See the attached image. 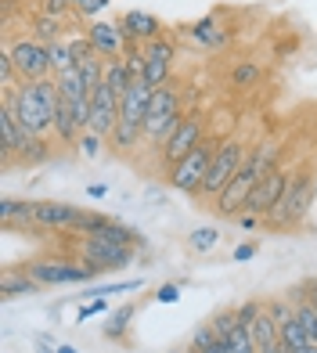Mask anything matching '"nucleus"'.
I'll list each match as a JSON object with an SVG mask.
<instances>
[{
	"label": "nucleus",
	"instance_id": "obj_36",
	"mask_svg": "<svg viewBox=\"0 0 317 353\" xmlns=\"http://www.w3.org/2000/svg\"><path fill=\"white\" fill-rule=\"evenodd\" d=\"M238 325H242V321H238V310H234V307L220 310V314L213 317V328H216V335H220V339H227V335H231Z\"/></svg>",
	"mask_w": 317,
	"mask_h": 353
},
{
	"label": "nucleus",
	"instance_id": "obj_46",
	"mask_svg": "<svg viewBox=\"0 0 317 353\" xmlns=\"http://www.w3.org/2000/svg\"><path fill=\"white\" fill-rule=\"evenodd\" d=\"M299 296H303V299L310 303V307L317 310V278H310V281H307L303 288H299Z\"/></svg>",
	"mask_w": 317,
	"mask_h": 353
},
{
	"label": "nucleus",
	"instance_id": "obj_21",
	"mask_svg": "<svg viewBox=\"0 0 317 353\" xmlns=\"http://www.w3.org/2000/svg\"><path fill=\"white\" fill-rule=\"evenodd\" d=\"M0 292H4V299L33 296V292H40V281H37V278H29V274H25V267H22V270H8L4 281H0Z\"/></svg>",
	"mask_w": 317,
	"mask_h": 353
},
{
	"label": "nucleus",
	"instance_id": "obj_3",
	"mask_svg": "<svg viewBox=\"0 0 317 353\" xmlns=\"http://www.w3.org/2000/svg\"><path fill=\"white\" fill-rule=\"evenodd\" d=\"M11 108H14V119L25 134H51L54 130V105H47L33 83H22L11 90Z\"/></svg>",
	"mask_w": 317,
	"mask_h": 353
},
{
	"label": "nucleus",
	"instance_id": "obj_9",
	"mask_svg": "<svg viewBox=\"0 0 317 353\" xmlns=\"http://www.w3.org/2000/svg\"><path fill=\"white\" fill-rule=\"evenodd\" d=\"M8 51L14 58V65H19L22 83H37V79H47L54 72L51 69V47L40 40H14Z\"/></svg>",
	"mask_w": 317,
	"mask_h": 353
},
{
	"label": "nucleus",
	"instance_id": "obj_37",
	"mask_svg": "<svg viewBox=\"0 0 317 353\" xmlns=\"http://www.w3.org/2000/svg\"><path fill=\"white\" fill-rule=\"evenodd\" d=\"M234 310H238V321H242V325L249 328L252 321H256V317L267 310V299H245L242 307H234Z\"/></svg>",
	"mask_w": 317,
	"mask_h": 353
},
{
	"label": "nucleus",
	"instance_id": "obj_41",
	"mask_svg": "<svg viewBox=\"0 0 317 353\" xmlns=\"http://www.w3.org/2000/svg\"><path fill=\"white\" fill-rule=\"evenodd\" d=\"M101 141H105V137H98V134L87 130L83 137H79V152H83L87 159H98V155H101Z\"/></svg>",
	"mask_w": 317,
	"mask_h": 353
},
{
	"label": "nucleus",
	"instance_id": "obj_43",
	"mask_svg": "<svg viewBox=\"0 0 317 353\" xmlns=\"http://www.w3.org/2000/svg\"><path fill=\"white\" fill-rule=\"evenodd\" d=\"M155 299H158V303H177V299H181V285H170V281H166V285L155 292Z\"/></svg>",
	"mask_w": 317,
	"mask_h": 353
},
{
	"label": "nucleus",
	"instance_id": "obj_14",
	"mask_svg": "<svg viewBox=\"0 0 317 353\" xmlns=\"http://www.w3.org/2000/svg\"><path fill=\"white\" fill-rule=\"evenodd\" d=\"M148 105H152V87L145 79H134L126 94L119 98V123H130L145 130V116H148Z\"/></svg>",
	"mask_w": 317,
	"mask_h": 353
},
{
	"label": "nucleus",
	"instance_id": "obj_17",
	"mask_svg": "<svg viewBox=\"0 0 317 353\" xmlns=\"http://www.w3.org/2000/svg\"><path fill=\"white\" fill-rule=\"evenodd\" d=\"M87 40L94 43V51H98L105 61L126 51V37H123L119 22H90V29H87Z\"/></svg>",
	"mask_w": 317,
	"mask_h": 353
},
{
	"label": "nucleus",
	"instance_id": "obj_10",
	"mask_svg": "<svg viewBox=\"0 0 317 353\" xmlns=\"http://www.w3.org/2000/svg\"><path fill=\"white\" fill-rule=\"evenodd\" d=\"M205 119H202V112H184V119L181 126L173 130V137L166 141V148H163V159H166V166H177L184 155H192L198 144L205 141Z\"/></svg>",
	"mask_w": 317,
	"mask_h": 353
},
{
	"label": "nucleus",
	"instance_id": "obj_23",
	"mask_svg": "<svg viewBox=\"0 0 317 353\" xmlns=\"http://www.w3.org/2000/svg\"><path fill=\"white\" fill-rule=\"evenodd\" d=\"M105 83L112 87L119 98L126 94V87L134 83V72H130V65H126V58H123V54H116V58H108V61H105Z\"/></svg>",
	"mask_w": 317,
	"mask_h": 353
},
{
	"label": "nucleus",
	"instance_id": "obj_5",
	"mask_svg": "<svg viewBox=\"0 0 317 353\" xmlns=\"http://www.w3.org/2000/svg\"><path fill=\"white\" fill-rule=\"evenodd\" d=\"M216 148H220V141H202L192 155H184L177 166H170V188L181 191V195H198Z\"/></svg>",
	"mask_w": 317,
	"mask_h": 353
},
{
	"label": "nucleus",
	"instance_id": "obj_53",
	"mask_svg": "<svg viewBox=\"0 0 317 353\" xmlns=\"http://www.w3.org/2000/svg\"><path fill=\"white\" fill-rule=\"evenodd\" d=\"M79 4H83V0H72V8H79Z\"/></svg>",
	"mask_w": 317,
	"mask_h": 353
},
{
	"label": "nucleus",
	"instance_id": "obj_33",
	"mask_svg": "<svg viewBox=\"0 0 317 353\" xmlns=\"http://www.w3.org/2000/svg\"><path fill=\"white\" fill-rule=\"evenodd\" d=\"M216 242H220V231L216 228H198V231H192V238H187V245H192L195 252H209Z\"/></svg>",
	"mask_w": 317,
	"mask_h": 353
},
{
	"label": "nucleus",
	"instance_id": "obj_11",
	"mask_svg": "<svg viewBox=\"0 0 317 353\" xmlns=\"http://www.w3.org/2000/svg\"><path fill=\"white\" fill-rule=\"evenodd\" d=\"M116 123H119V94L108 83L94 87L90 90V126L87 130L98 134V137H112Z\"/></svg>",
	"mask_w": 317,
	"mask_h": 353
},
{
	"label": "nucleus",
	"instance_id": "obj_19",
	"mask_svg": "<svg viewBox=\"0 0 317 353\" xmlns=\"http://www.w3.org/2000/svg\"><path fill=\"white\" fill-rule=\"evenodd\" d=\"M19 163L22 166H40V163H47L51 159V141H47L43 134H25L22 130V141H19Z\"/></svg>",
	"mask_w": 317,
	"mask_h": 353
},
{
	"label": "nucleus",
	"instance_id": "obj_18",
	"mask_svg": "<svg viewBox=\"0 0 317 353\" xmlns=\"http://www.w3.org/2000/svg\"><path fill=\"white\" fill-rule=\"evenodd\" d=\"M83 134H87V130L79 126L76 112H72V101L61 98L58 108H54V137H58L61 144H79V137H83Z\"/></svg>",
	"mask_w": 317,
	"mask_h": 353
},
{
	"label": "nucleus",
	"instance_id": "obj_1",
	"mask_svg": "<svg viewBox=\"0 0 317 353\" xmlns=\"http://www.w3.org/2000/svg\"><path fill=\"white\" fill-rule=\"evenodd\" d=\"M184 112H181V94L173 83L166 87H155L152 90V105H148V116H145V141L152 148L163 152L166 141L173 137V130L181 126Z\"/></svg>",
	"mask_w": 317,
	"mask_h": 353
},
{
	"label": "nucleus",
	"instance_id": "obj_2",
	"mask_svg": "<svg viewBox=\"0 0 317 353\" xmlns=\"http://www.w3.org/2000/svg\"><path fill=\"white\" fill-rule=\"evenodd\" d=\"M314 199H317L314 195V176L310 173H292V181H289V188H285L281 202L263 216V223H271V228H289V223H299L307 216Z\"/></svg>",
	"mask_w": 317,
	"mask_h": 353
},
{
	"label": "nucleus",
	"instance_id": "obj_39",
	"mask_svg": "<svg viewBox=\"0 0 317 353\" xmlns=\"http://www.w3.org/2000/svg\"><path fill=\"white\" fill-rule=\"evenodd\" d=\"M267 314H271L278 325H285V321H292V317H296V307H289L285 299H267Z\"/></svg>",
	"mask_w": 317,
	"mask_h": 353
},
{
	"label": "nucleus",
	"instance_id": "obj_32",
	"mask_svg": "<svg viewBox=\"0 0 317 353\" xmlns=\"http://www.w3.org/2000/svg\"><path fill=\"white\" fill-rule=\"evenodd\" d=\"M47 47H51V69H54V72H61V69H72V65H76L69 40H58V43H47Z\"/></svg>",
	"mask_w": 317,
	"mask_h": 353
},
{
	"label": "nucleus",
	"instance_id": "obj_16",
	"mask_svg": "<svg viewBox=\"0 0 317 353\" xmlns=\"http://www.w3.org/2000/svg\"><path fill=\"white\" fill-rule=\"evenodd\" d=\"M119 29H123L126 43H148L155 37H163V22L152 11H126L119 19Z\"/></svg>",
	"mask_w": 317,
	"mask_h": 353
},
{
	"label": "nucleus",
	"instance_id": "obj_34",
	"mask_svg": "<svg viewBox=\"0 0 317 353\" xmlns=\"http://www.w3.org/2000/svg\"><path fill=\"white\" fill-rule=\"evenodd\" d=\"M227 343H231V353H260L256 343H252V332L245 325H238L231 335H227Z\"/></svg>",
	"mask_w": 317,
	"mask_h": 353
},
{
	"label": "nucleus",
	"instance_id": "obj_54",
	"mask_svg": "<svg viewBox=\"0 0 317 353\" xmlns=\"http://www.w3.org/2000/svg\"><path fill=\"white\" fill-rule=\"evenodd\" d=\"M170 353H184V350H170Z\"/></svg>",
	"mask_w": 317,
	"mask_h": 353
},
{
	"label": "nucleus",
	"instance_id": "obj_27",
	"mask_svg": "<svg viewBox=\"0 0 317 353\" xmlns=\"http://www.w3.org/2000/svg\"><path fill=\"white\" fill-rule=\"evenodd\" d=\"M278 339H281V346L289 350V353H299V350H307L310 346V339H307V332H303V325L292 317V321H285V325H278Z\"/></svg>",
	"mask_w": 317,
	"mask_h": 353
},
{
	"label": "nucleus",
	"instance_id": "obj_4",
	"mask_svg": "<svg viewBox=\"0 0 317 353\" xmlns=\"http://www.w3.org/2000/svg\"><path fill=\"white\" fill-rule=\"evenodd\" d=\"M245 159H249V152H245L242 141H220V148H216V155H213L209 173H205L198 195H202V199H216L220 191L234 181V173L245 166Z\"/></svg>",
	"mask_w": 317,
	"mask_h": 353
},
{
	"label": "nucleus",
	"instance_id": "obj_50",
	"mask_svg": "<svg viewBox=\"0 0 317 353\" xmlns=\"http://www.w3.org/2000/svg\"><path fill=\"white\" fill-rule=\"evenodd\" d=\"M260 353H289V350H285V346H281V339H278L274 346H267V350H260Z\"/></svg>",
	"mask_w": 317,
	"mask_h": 353
},
{
	"label": "nucleus",
	"instance_id": "obj_6",
	"mask_svg": "<svg viewBox=\"0 0 317 353\" xmlns=\"http://www.w3.org/2000/svg\"><path fill=\"white\" fill-rule=\"evenodd\" d=\"M137 245H123V242H108L101 234H87L79 238V260H83L90 270H126L134 263Z\"/></svg>",
	"mask_w": 317,
	"mask_h": 353
},
{
	"label": "nucleus",
	"instance_id": "obj_24",
	"mask_svg": "<svg viewBox=\"0 0 317 353\" xmlns=\"http://www.w3.org/2000/svg\"><path fill=\"white\" fill-rule=\"evenodd\" d=\"M263 79V65L260 61H238V65L227 72V83L234 90H249V87H256Z\"/></svg>",
	"mask_w": 317,
	"mask_h": 353
},
{
	"label": "nucleus",
	"instance_id": "obj_31",
	"mask_svg": "<svg viewBox=\"0 0 317 353\" xmlns=\"http://www.w3.org/2000/svg\"><path fill=\"white\" fill-rule=\"evenodd\" d=\"M296 321H299V325H303L307 339H310V343H317V310L310 307V303H307L303 296L296 299Z\"/></svg>",
	"mask_w": 317,
	"mask_h": 353
},
{
	"label": "nucleus",
	"instance_id": "obj_22",
	"mask_svg": "<svg viewBox=\"0 0 317 353\" xmlns=\"http://www.w3.org/2000/svg\"><path fill=\"white\" fill-rule=\"evenodd\" d=\"M134 314H137V307L134 303H123V307H116L112 314L105 317V339H112V343H119L126 332H130V321H134Z\"/></svg>",
	"mask_w": 317,
	"mask_h": 353
},
{
	"label": "nucleus",
	"instance_id": "obj_30",
	"mask_svg": "<svg viewBox=\"0 0 317 353\" xmlns=\"http://www.w3.org/2000/svg\"><path fill=\"white\" fill-rule=\"evenodd\" d=\"M108 223H112V216L108 213H98V210H83V216H79V223H76V234H101Z\"/></svg>",
	"mask_w": 317,
	"mask_h": 353
},
{
	"label": "nucleus",
	"instance_id": "obj_15",
	"mask_svg": "<svg viewBox=\"0 0 317 353\" xmlns=\"http://www.w3.org/2000/svg\"><path fill=\"white\" fill-rule=\"evenodd\" d=\"M187 40H192L198 51H220V47H227L231 33H227V26L220 22V14H202L198 22L187 26Z\"/></svg>",
	"mask_w": 317,
	"mask_h": 353
},
{
	"label": "nucleus",
	"instance_id": "obj_48",
	"mask_svg": "<svg viewBox=\"0 0 317 353\" xmlns=\"http://www.w3.org/2000/svg\"><path fill=\"white\" fill-rule=\"evenodd\" d=\"M87 195H90V199H105V195H108V188H105V184H90V188H87Z\"/></svg>",
	"mask_w": 317,
	"mask_h": 353
},
{
	"label": "nucleus",
	"instance_id": "obj_29",
	"mask_svg": "<svg viewBox=\"0 0 317 353\" xmlns=\"http://www.w3.org/2000/svg\"><path fill=\"white\" fill-rule=\"evenodd\" d=\"M33 205H37V202L4 199V202H0V216H4V223H14V220H22V223H33Z\"/></svg>",
	"mask_w": 317,
	"mask_h": 353
},
{
	"label": "nucleus",
	"instance_id": "obj_25",
	"mask_svg": "<svg viewBox=\"0 0 317 353\" xmlns=\"http://www.w3.org/2000/svg\"><path fill=\"white\" fill-rule=\"evenodd\" d=\"M249 332H252V343H256V350H267V346L278 343V321L267 314V310H263L256 321H252Z\"/></svg>",
	"mask_w": 317,
	"mask_h": 353
},
{
	"label": "nucleus",
	"instance_id": "obj_47",
	"mask_svg": "<svg viewBox=\"0 0 317 353\" xmlns=\"http://www.w3.org/2000/svg\"><path fill=\"white\" fill-rule=\"evenodd\" d=\"M260 223H263V216H252V213H245V216H242V228H245V231L260 228Z\"/></svg>",
	"mask_w": 317,
	"mask_h": 353
},
{
	"label": "nucleus",
	"instance_id": "obj_45",
	"mask_svg": "<svg viewBox=\"0 0 317 353\" xmlns=\"http://www.w3.org/2000/svg\"><path fill=\"white\" fill-rule=\"evenodd\" d=\"M231 256H234L238 263H245V260H252V256H256V242H242V245H238V249H234Z\"/></svg>",
	"mask_w": 317,
	"mask_h": 353
},
{
	"label": "nucleus",
	"instance_id": "obj_52",
	"mask_svg": "<svg viewBox=\"0 0 317 353\" xmlns=\"http://www.w3.org/2000/svg\"><path fill=\"white\" fill-rule=\"evenodd\" d=\"M299 353H317V343H310L307 350H299Z\"/></svg>",
	"mask_w": 317,
	"mask_h": 353
},
{
	"label": "nucleus",
	"instance_id": "obj_42",
	"mask_svg": "<svg viewBox=\"0 0 317 353\" xmlns=\"http://www.w3.org/2000/svg\"><path fill=\"white\" fill-rule=\"evenodd\" d=\"M72 11V0H43V14H51V19H65Z\"/></svg>",
	"mask_w": 317,
	"mask_h": 353
},
{
	"label": "nucleus",
	"instance_id": "obj_20",
	"mask_svg": "<svg viewBox=\"0 0 317 353\" xmlns=\"http://www.w3.org/2000/svg\"><path fill=\"white\" fill-rule=\"evenodd\" d=\"M54 83H58V90H61V98H65V101H72V105L76 101H90V87H87L83 72H79L76 65L54 72Z\"/></svg>",
	"mask_w": 317,
	"mask_h": 353
},
{
	"label": "nucleus",
	"instance_id": "obj_35",
	"mask_svg": "<svg viewBox=\"0 0 317 353\" xmlns=\"http://www.w3.org/2000/svg\"><path fill=\"white\" fill-rule=\"evenodd\" d=\"M14 79H22V76H19V65H14L11 51L4 47V54H0V87H4V90H14Z\"/></svg>",
	"mask_w": 317,
	"mask_h": 353
},
{
	"label": "nucleus",
	"instance_id": "obj_51",
	"mask_svg": "<svg viewBox=\"0 0 317 353\" xmlns=\"http://www.w3.org/2000/svg\"><path fill=\"white\" fill-rule=\"evenodd\" d=\"M58 353H79V350H76V346H69V343H61V346H58Z\"/></svg>",
	"mask_w": 317,
	"mask_h": 353
},
{
	"label": "nucleus",
	"instance_id": "obj_38",
	"mask_svg": "<svg viewBox=\"0 0 317 353\" xmlns=\"http://www.w3.org/2000/svg\"><path fill=\"white\" fill-rule=\"evenodd\" d=\"M216 328H213V321H205V325H198L195 328V335H192V346H198V350H213L216 346Z\"/></svg>",
	"mask_w": 317,
	"mask_h": 353
},
{
	"label": "nucleus",
	"instance_id": "obj_26",
	"mask_svg": "<svg viewBox=\"0 0 317 353\" xmlns=\"http://www.w3.org/2000/svg\"><path fill=\"white\" fill-rule=\"evenodd\" d=\"M141 137H145V130L141 126H130V123H116V130H112V148L116 152H123V155H130V152H137V144H141Z\"/></svg>",
	"mask_w": 317,
	"mask_h": 353
},
{
	"label": "nucleus",
	"instance_id": "obj_13",
	"mask_svg": "<svg viewBox=\"0 0 317 353\" xmlns=\"http://www.w3.org/2000/svg\"><path fill=\"white\" fill-rule=\"evenodd\" d=\"M83 210L72 202H37L33 205V223L37 228H51V231H76Z\"/></svg>",
	"mask_w": 317,
	"mask_h": 353
},
{
	"label": "nucleus",
	"instance_id": "obj_40",
	"mask_svg": "<svg viewBox=\"0 0 317 353\" xmlns=\"http://www.w3.org/2000/svg\"><path fill=\"white\" fill-rule=\"evenodd\" d=\"M98 314H108V303H105V296H98V299L83 303V307L76 310V321H79V325H83L87 317H98Z\"/></svg>",
	"mask_w": 317,
	"mask_h": 353
},
{
	"label": "nucleus",
	"instance_id": "obj_49",
	"mask_svg": "<svg viewBox=\"0 0 317 353\" xmlns=\"http://www.w3.org/2000/svg\"><path fill=\"white\" fill-rule=\"evenodd\" d=\"M37 353H58V346H51V339H37Z\"/></svg>",
	"mask_w": 317,
	"mask_h": 353
},
{
	"label": "nucleus",
	"instance_id": "obj_8",
	"mask_svg": "<svg viewBox=\"0 0 317 353\" xmlns=\"http://www.w3.org/2000/svg\"><path fill=\"white\" fill-rule=\"evenodd\" d=\"M25 274L37 278L40 285H90L98 270H90L87 263H72V260H33L25 263Z\"/></svg>",
	"mask_w": 317,
	"mask_h": 353
},
{
	"label": "nucleus",
	"instance_id": "obj_44",
	"mask_svg": "<svg viewBox=\"0 0 317 353\" xmlns=\"http://www.w3.org/2000/svg\"><path fill=\"white\" fill-rule=\"evenodd\" d=\"M105 4H112V0H83V4L76 8V14H87V19H90V14H98Z\"/></svg>",
	"mask_w": 317,
	"mask_h": 353
},
{
	"label": "nucleus",
	"instance_id": "obj_7",
	"mask_svg": "<svg viewBox=\"0 0 317 353\" xmlns=\"http://www.w3.org/2000/svg\"><path fill=\"white\" fill-rule=\"evenodd\" d=\"M260 181H263V173L256 170V163H252V159H245V166L234 173V181L213 199L216 216H238V213H245V202H249L252 188H256Z\"/></svg>",
	"mask_w": 317,
	"mask_h": 353
},
{
	"label": "nucleus",
	"instance_id": "obj_28",
	"mask_svg": "<svg viewBox=\"0 0 317 353\" xmlns=\"http://www.w3.org/2000/svg\"><path fill=\"white\" fill-rule=\"evenodd\" d=\"M33 40L40 43H58L61 40V19H51V14H37L33 19Z\"/></svg>",
	"mask_w": 317,
	"mask_h": 353
},
{
	"label": "nucleus",
	"instance_id": "obj_12",
	"mask_svg": "<svg viewBox=\"0 0 317 353\" xmlns=\"http://www.w3.org/2000/svg\"><path fill=\"white\" fill-rule=\"evenodd\" d=\"M289 181H292V173L289 170H271L263 176V181L252 188V195H249V202H245V213H252V216H267L274 210V205L281 202V195H285V188H289Z\"/></svg>",
	"mask_w": 317,
	"mask_h": 353
}]
</instances>
